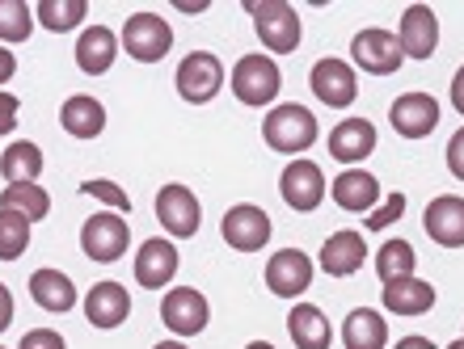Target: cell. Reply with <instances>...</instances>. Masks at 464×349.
Wrapping results in <instances>:
<instances>
[{
    "label": "cell",
    "instance_id": "cell-1",
    "mask_svg": "<svg viewBox=\"0 0 464 349\" xmlns=\"http://www.w3.org/2000/svg\"><path fill=\"white\" fill-rule=\"evenodd\" d=\"M245 13L254 17V34L262 38L266 55H292L304 38V25H300V13L292 9V0H241Z\"/></svg>",
    "mask_w": 464,
    "mask_h": 349
},
{
    "label": "cell",
    "instance_id": "cell-2",
    "mask_svg": "<svg viewBox=\"0 0 464 349\" xmlns=\"http://www.w3.org/2000/svg\"><path fill=\"white\" fill-rule=\"evenodd\" d=\"M317 114L304 106H275L266 109V122H262V139H266L270 152H283V156H300L308 147L317 144Z\"/></svg>",
    "mask_w": 464,
    "mask_h": 349
},
{
    "label": "cell",
    "instance_id": "cell-3",
    "mask_svg": "<svg viewBox=\"0 0 464 349\" xmlns=\"http://www.w3.org/2000/svg\"><path fill=\"white\" fill-rule=\"evenodd\" d=\"M279 89H283V72L266 51H254V55L237 60V68H232V93H237L241 106H270L279 97Z\"/></svg>",
    "mask_w": 464,
    "mask_h": 349
},
{
    "label": "cell",
    "instance_id": "cell-4",
    "mask_svg": "<svg viewBox=\"0 0 464 349\" xmlns=\"http://www.w3.org/2000/svg\"><path fill=\"white\" fill-rule=\"evenodd\" d=\"M119 47L140 63H160L173 51V25L160 17V13H131L122 22V38Z\"/></svg>",
    "mask_w": 464,
    "mask_h": 349
},
{
    "label": "cell",
    "instance_id": "cell-5",
    "mask_svg": "<svg viewBox=\"0 0 464 349\" xmlns=\"http://www.w3.org/2000/svg\"><path fill=\"white\" fill-rule=\"evenodd\" d=\"M224 80H228V72H224V63L216 60L211 51H190V55L178 63V72H173V89H178V97L190 101V106L216 101Z\"/></svg>",
    "mask_w": 464,
    "mask_h": 349
},
{
    "label": "cell",
    "instance_id": "cell-6",
    "mask_svg": "<svg viewBox=\"0 0 464 349\" xmlns=\"http://www.w3.org/2000/svg\"><path fill=\"white\" fill-rule=\"evenodd\" d=\"M127 244H131V228H127V215H119V211H98L81 228V253L98 265H114L127 253Z\"/></svg>",
    "mask_w": 464,
    "mask_h": 349
},
{
    "label": "cell",
    "instance_id": "cell-7",
    "mask_svg": "<svg viewBox=\"0 0 464 349\" xmlns=\"http://www.w3.org/2000/svg\"><path fill=\"white\" fill-rule=\"evenodd\" d=\"M157 219L160 228L186 241V236H195L198 223H203V203H198V193L182 181H169V185H160L157 190Z\"/></svg>",
    "mask_w": 464,
    "mask_h": 349
},
{
    "label": "cell",
    "instance_id": "cell-8",
    "mask_svg": "<svg viewBox=\"0 0 464 349\" xmlns=\"http://www.w3.org/2000/svg\"><path fill=\"white\" fill-rule=\"evenodd\" d=\"M308 89H313V97H317L321 106L346 109V106H354V97H359V76H354V68L346 60L325 55V60L313 63V72H308Z\"/></svg>",
    "mask_w": 464,
    "mask_h": 349
},
{
    "label": "cell",
    "instance_id": "cell-9",
    "mask_svg": "<svg viewBox=\"0 0 464 349\" xmlns=\"http://www.w3.org/2000/svg\"><path fill=\"white\" fill-rule=\"evenodd\" d=\"M160 320H165V328H169L173 337H198L211 320L208 295L195 287L165 290V299H160Z\"/></svg>",
    "mask_w": 464,
    "mask_h": 349
},
{
    "label": "cell",
    "instance_id": "cell-10",
    "mask_svg": "<svg viewBox=\"0 0 464 349\" xmlns=\"http://www.w3.org/2000/svg\"><path fill=\"white\" fill-rule=\"evenodd\" d=\"M220 236L237 253H257V249H266V241H270V215L257 203H237L224 211Z\"/></svg>",
    "mask_w": 464,
    "mask_h": 349
},
{
    "label": "cell",
    "instance_id": "cell-11",
    "mask_svg": "<svg viewBox=\"0 0 464 349\" xmlns=\"http://www.w3.org/2000/svg\"><path fill=\"white\" fill-rule=\"evenodd\" d=\"M351 60H354V68H363V72H372V76H392L401 68L405 55H401V42H397L392 30L372 25V30H359V34H354Z\"/></svg>",
    "mask_w": 464,
    "mask_h": 349
},
{
    "label": "cell",
    "instance_id": "cell-12",
    "mask_svg": "<svg viewBox=\"0 0 464 349\" xmlns=\"http://www.w3.org/2000/svg\"><path fill=\"white\" fill-rule=\"evenodd\" d=\"M178 265H182L178 244L165 241V236H152V241H144L140 249H135L131 274H135V282H140L144 290H165L173 278H178Z\"/></svg>",
    "mask_w": 464,
    "mask_h": 349
},
{
    "label": "cell",
    "instance_id": "cell-13",
    "mask_svg": "<svg viewBox=\"0 0 464 349\" xmlns=\"http://www.w3.org/2000/svg\"><path fill=\"white\" fill-rule=\"evenodd\" d=\"M313 261H308V253H300V249H279V253L266 261V269H262V278H266V290L270 295H279V299H300L308 287H313Z\"/></svg>",
    "mask_w": 464,
    "mask_h": 349
},
{
    "label": "cell",
    "instance_id": "cell-14",
    "mask_svg": "<svg viewBox=\"0 0 464 349\" xmlns=\"http://www.w3.org/2000/svg\"><path fill=\"white\" fill-rule=\"evenodd\" d=\"M325 173L313 165V160H304V156H295L287 169L279 173V193H283V203L292 206V211H317L321 206V198H325Z\"/></svg>",
    "mask_w": 464,
    "mask_h": 349
},
{
    "label": "cell",
    "instance_id": "cell-15",
    "mask_svg": "<svg viewBox=\"0 0 464 349\" xmlns=\"http://www.w3.org/2000/svg\"><path fill=\"white\" fill-rule=\"evenodd\" d=\"M389 122L401 139H427L440 127V101L430 93H401L389 109Z\"/></svg>",
    "mask_w": 464,
    "mask_h": 349
},
{
    "label": "cell",
    "instance_id": "cell-16",
    "mask_svg": "<svg viewBox=\"0 0 464 349\" xmlns=\"http://www.w3.org/2000/svg\"><path fill=\"white\" fill-rule=\"evenodd\" d=\"M405 60H430L440 47V17L430 5H410L401 13V30H397Z\"/></svg>",
    "mask_w": 464,
    "mask_h": 349
},
{
    "label": "cell",
    "instance_id": "cell-17",
    "mask_svg": "<svg viewBox=\"0 0 464 349\" xmlns=\"http://www.w3.org/2000/svg\"><path fill=\"white\" fill-rule=\"evenodd\" d=\"M422 228L440 249H464V198L440 193L422 211Z\"/></svg>",
    "mask_w": 464,
    "mask_h": 349
},
{
    "label": "cell",
    "instance_id": "cell-18",
    "mask_svg": "<svg viewBox=\"0 0 464 349\" xmlns=\"http://www.w3.org/2000/svg\"><path fill=\"white\" fill-rule=\"evenodd\" d=\"M127 316H131V295H127V287H122V282L106 278V282H98V287H89V295H85V320L93 328L111 333V328L127 325Z\"/></svg>",
    "mask_w": 464,
    "mask_h": 349
},
{
    "label": "cell",
    "instance_id": "cell-19",
    "mask_svg": "<svg viewBox=\"0 0 464 349\" xmlns=\"http://www.w3.org/2000/svg\"><path fill=\"white\" fill-rule=\"evenodd\" d=\"M119 60V34L111 25H85V34L76 38V68L85 76H106Z\"/></svg>",
    "mask_w": 464,
    "mask_h": 349
},
{
    "label": "cell",
    "instance_id": "cell-20",
    "mask_svg": "<svg viewBox=\"0 0 464 349\" xmlns=\"http://www.w3.org/2000/svg\"><path fill=\"white\" fill-rule=\"evenodd\" d=\"M334 203L343 206V211H351V215H372L380 206V181L376 173L367 169H343L338 177H334Z\"/></svg>",
    "mask_w": 464,
    "mask_h": 349
},
{
    "label": "cell",
    "instance_id": "cell-21",
    "mask_svg": "<svg viewBox=\"0 0 464 349\" xmlns=\"http://www.w3.org/2000/svg\"><path fill=\"white\" fill-rule=\"evenodd\" d=\"M325 144H330V156L338 165H359V160H367L376 152V127L367 118H343Z\"/></svg>",
    "mask_w": 464,
    "mask_h": 349
},
{
    "label": "cell",
    "instance_id": "cell-22",
    "mask_svg": "<svg viewBox=\"0 0 464 349\" xmlns=\"http://www.w3.org/2000/svg\"><path fill=\"white\" fill-rule=\"evenodd\" d=\"M363 261H367V241L359 231H334L330 241L321 244L317 257V265L330 278H351L354 269H363Z\"/></svg>",
    "mask_w": 464,
    "mask_h": 349
},
{
    "label": "cell",
    "instance_id": "cell-23",
    "mask_svg": "<svg viewBox=\"0 0 464 349\" xmlns=\"http://www.w3.org/2000/svg\"><path fill=\"white\" fill-rule=\"evenodd\" d=\"M380 303H384L392 316H427L430 307H435V287L418 274L397 278V282H389V287L380 290Z\"/></svg>",
    "mask_w": 464,
    "mask_h": 349
},
{
    "label": "cell",
    "instance_id": "cell-24",
    "mask_svg": "<svg viewBox=\"0 0 464 349\" xmlns=\"http://www.w3.org/2000/svg\"><path fill=\"white\" fill-rule=\"evenodd\" d=\"M60 127L72 135V139H98V135L106 131V106L89 93L68 97L60 106Z\"/></svg>",
    "mask_w": 464,
    "mask_h": 349
},
{
    "label": "cell",
    "instance_id": "cell-25",
    "mask_svg": "<svg viewBox=\"0 0 464 349\" xmlns=\"http://www.w3.org/2000/svg\"><path fill=\"white\" fill-rule=\"evenodd\" d=\"M30 295H34V303L43 312H55V316L76 307V282L63 269H51V265L30 274Z\"/></svg>",
    "mask_w": 464,
    "mask_h": 349
},
{
    "label": "cell",
    "instance_id": "cell-26",
    "mask_svg": "<svg viewBox=\"0 0 464 349\" xmlns=\"http://www.w3.org/2000/svg\"><path fill=\"white\" fill-rule=\"evenodd\" d=\"M287 337H292L295 349H330L334 333H330V320L321 307L313 303H295L287 312Z\"/></svg>",
    "mask_w": 464,
    "mask_h": 349
},
{
    "label": "cell",
    "instance_id": "cell-27",
    "mask_svg": "<svg viewBox=\"0 0 464 349\" xmlns=\"http://www.w3.org/2000/svg\"><path fill=\"white\" fill-rule=\"evenodd\" d=\"M343 345L346 349H384L389 345V320L372 307H354L343 320Z\"/></svg>",
    "mask_w": 464,
    "mask_h": 349
},
{
    "label": "cell",
    "instance_id": "cell-28",
    "mask_svg": "<svg viewBox=\"0 0 464 349\" xmlns=\"http://www.w3.org/2000/svg\"><path fill=\"white\" fill-rule=\"evenodd\" d=\"M0 177H5V185L38 181L43 177V147L30 144V139H13V144L0 152Z\"/></svg>",
    "mask_w": 464,
    "mask_h": 349
},
{
    "label": "cell",
    "instance_id": "cell-29",
    "mask_svg": "<svg viewBox=\"0 0 464 349\" xmlns=\"http://www.w3.org/2000/svg\"><path fill=\"white\" fill-rule=\"evenodd\" d=\"M89 17V0H38L34 5V22L51 34H68L76 25H85Z\"/></svg>",
    "mask_w": 464,
    "mask_h": 349
},
{
    "label": "cell",
    "instance_id": "cell-30",
    "mask_svg": "<svg viewBox=\"0 0 464 349\" xmlns=\"http://www.w3.org/2000/svg\"><path fill=\"white\" fill-rule=\"evenodd\" d=\"M0 211H17L30 223L51 215V193L38 185V181H25V185H5L0 190Z\"/></svg>",
    "mask_w": 464,
    "mask_h": 349
},
{
    "label": "cell",
    "instance_id": "cell-31",
    "mask_svg": "<svg viewBox=\"0 0 464 349\" xmlns=\"http://www.w3.org/2000/svg\"><path fill=\"white\" fill-rule=\"evenodd\" d=\"M418 269V253H414V244L401 241V236H392V241L380 244V253H376V278L389 287V282H397V278H410Z\"/></svg>",
    "mask_w": 464,
    "mask_h": 349
},
{
    "label": "cell",
    "instance_id": "cell-32",
    "mask_svg": "<svg viewBox=\"0 0 464 349\" xmlns=\"http://www.w3.org/2000/svg\"><path fill=\"white\" fill-rule=\"evenodd\" d=\"M34 34V13L25 0H0V47L25 42Z\"/></svg>",
    "mask_w": 464,
    "mask_h": 349
},
{
    "label": "cell",
    "instance_id": "cell-33",
    "mask_svg": "<svg viewBox=\"0 0 464 349\" xmlns=\"http://www.w3.org/2000/svg\"><path fill=\"white\" fill-rule=\"evenodd\" d=\"M30 219L17 211H0V261H17L30 249Z\"/></svg>",
    "mask_w": 464,
    "mask_h": 349
},
{
    "label": "cell",
    "instance_id": "cell-34",
    "mask_svg": "<svg viewBox=\"0 0 464 349\" xmlns=\"http://www.w3.org/2000/svg\"><path fill=\"white\" fill-rule=\"evenodd\" d=\"M81 193L85 198H98L106 211H119V215H127L131 211V198H127V190H122L119 181H81Z\"/></svg>",
    "mask_w": 464,
    "mask_h": 349
},
{
    "label": "cell",
    "instance_id": "cell-35",
    "mask_svg": "<svg viewBox=\"0 0 464 349\" xmlns=\"http://www.w3.org/2000/svg\"><path fill=\"white\" fill-rule=\"evenodd\" d=\"M405 215V193H389V198H380V206L367 215V231H384L392 228L397 219Z\"/></svg>",
    "mask_w": 464,
    "mask_h": 349
},
{
    "label": "cell",
    "instance_id": "cell-36",
    "mask_svg": "<svg viewBox=\"0 0 464 349\" xmlns=\"http://www.w3.org/2000/svg\"><path fill=\"white\" fill-rule=\"evenodd\" d=\"M17 349H68V341H63L55 328H30V333L17 341Z\"/></svg>",
    "mask_w": 464,
    "mask_h": 349
},
{
    "label": "cell",
    "instance_id": "cell-37",
    "mask_svg": "<svg viewBox=\"0 0 464 349\" xmlns=\"http://www.w3.org/2000/svg\"><path fill=\"white\" fill-rule=\"evenodd\" d=\"M17 109H22V101H17L13 93H5V89H0V139L17 131Z\"/></svg>",
    "mask_w": 464,
    "mask_h": 349
},
{
    "label": "cell",
    "instance_id": "cell-38",
    "mask_svg": "<svg viewBox=\"0 0 464 349\" xmlns=\"http://www.w3.org/2000/svg\"><path fill=\"white\" fill-rule=\"evenodd\" d=\"M448 169H452L456 181H464V127L448 139Z\"/></svg>",
    "mask_w": 464,
    "mask_h": 349
},
{
    "label": "cell",
    "instance_id": "cell-39",
    "mask_svg": "<svg viewBox=\"0 0 464 349\" xmlns=\"http://www.w3.org/2000/svg\"><path fill=\"white\" fill-rule=\"evenodd\" d=\"M13 76H17V55L9 47H0V85H9Z\"/></svg>",
    "mask_w": 464,
    "mask_h": 349
},
{
    "label": "cell",
    "instance_id": "cell-40",
    "mask_svg": "<svg viewBox=\"0 0 464 349\" xmlns=\"http://www.w3.org/2000/svg\"><path fill=\"white\" fill-rule=\"evenodd\" d=\"M13 325V290L0 282V333Z\"/></svg>",
    "mask_w": 464,
    "mask_h": 349
},
{
    "label": "cell",
    "instance_id": "cell-41",
    "mask_svg": "<svg viewBox=\"0 0 464 349\" xmlns=\"http://www.w3.org/2000/svg\"><path fill=\"white\" fill-rule=\"evenodd\" d=\"M392 349H435V341L430 337H422V333H410V337H401Z\"/></svg>",
    "mask_w": 464,
    "mask_h": 349
},
{
    "label": "cell",
    "instance_id": "cell-42",
    "mask_svg": "<svg viewBox=\"0 0 464 349\" xmlns=\"http://www.w3.org/2000/svg\"><path fill=\"white\" fill-rule=\"evenodd\" d=\"M452 106L464 114V63H460V72L452 76Z\"/></svg>",
    "mask_w": 464,
    "mask_h": 349
},
{
    "label": "cell",
    "instance_id": "cell-43",
    "mask_svg": "<svg viewBox=\"0 0 464 349\" xmlns=\"http://www.w3.org/2000/svg\"><path fill=\"white\" fill-rule=\"evenodd\" d=\"M152 349H190L186 341H160V345H152Z\"/></svg>",
    "mask_w": 464,
    "mask_h": 349
},
{
    "label": "cell",
    "instance_id": "cell-44",
    "mask_svg": "<svg viewBox=\"0 0 464 349\" xmlns=\"http://www.w3.org/2000/svg\"><path fill=\"white\" fill-rule=\"evenodd\" d=\"M245 349H275V345H270V341H249Z\"/></svg>",
    "mask_w": 464,
    "mask_h": 349
},
{
    "label": "cell",
    "instance_id": "cell-45",
    "mask_svg": "<svg viewBox=\"0 0 464 349\" xmlns=\"http://www.w3.org/2000/svg\"><path fill=\"white\" fill-rule=\"evenodd\" d=\"M448 349H464V337H456V341H452V345H448Z\"/></svg>",
    "mask_w": 464,
    "mask_h": 349
},
{
    "label": "cell",
    "instance_id": "cell-46",
    "mask_svg": "<svg viewBox=\"0 0 464 349\" xmlns=\"http://www.w3.org/2000/svg\"><path fill=\"white\" fill-rule=\"evenodd\" d=\"M0 349H5V345H0Z\"/></svg>",
    "mask_w": 464,
    "mask_h": 349
}]
</instances>
